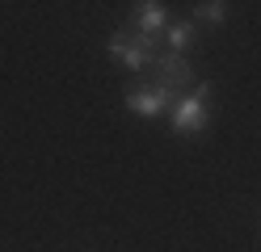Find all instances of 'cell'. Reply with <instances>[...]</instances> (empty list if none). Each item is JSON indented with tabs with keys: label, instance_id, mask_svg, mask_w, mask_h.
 I'll list each match as a JSON object with an SVG mask.
<instances>
[{
	"label": "cell",
	"instance_id": "obj_6",
	"mask_svg": "<svg viewBox=\"0 0 261 252\" xmlns=\"http://www.w3.org/2000/svg\"><path fill=\"white\" fill-rule=\"evenodd\" d=\"M198 21H206V25H223V17H227V5L223 0H206V5H198Z\"/></svg>",
	"mask_w": 261,
	"mask_h": 252
},
{
	"label": "cell",
	"instance_id": "obj_7",
	"mask_svg": "<svg viewBox=\"0 0 261 252\" xmlns=\"http://www.w3.org/2000/svg\"><path fill=\"white\" fill-rule=\"evenodd\" d=\"M186 46H190V25L186 21L169 25V55H186Z\"/></svg>",
	"mask_w": 261,
	"mask_h": 252
},
{
	"label": "cell",
	"instance_id": "obj_5",
	"mask_svg": "<svg viewBox=\"0 0 261 252\" xmlns=\"http://www.w3.org/2000/svg\"><path fill=\"white\" fill-rule=\"evenodd\" d=\"M165 25H169V9L160 5V0H148V5L135 9V34H139V38L156 42L160 34H165Z\"/></svg>",
	"mask_w": 261,
	"mask_h": 252
},
{
	"label": "cell",
	"instance_id": "obj_2",
	"mask_svg": "<svg viewBox=\"0 0 261 252\" xmlns=\"http://www.w3.org/2000/svg\"><path fill=\"white\" fill-rule=\"evenodd\" d=\"M152 46H156V42L139 38L135 30H114V34H110V42H106L110 59H114V63H122L126 72H143V67H152Z\"/></svg>",
	"mask_w": 261,
	"mask_h": 252
},
{
	"label": "cell",
	"instance_id": "obj_3",
	"mask_svg": "<svg viewBox=\"0 0 261 252\" xmlns=\"http://www.w3.org/2000/svg\"><path fill=\"white\" fill-rule=\"evenodd\" d=\"M152 67H156V89H165V93H173V97H186L190 93V84H194V67H190V59L186 55H156L152 59Z\"/></svg>",
	"mask_w": 261,
	"mask_h": 252
},
{
	"label": "cell",
	"instance_id": "obj_1",
	"mask_svg": "<svg viewBox=\"0 0 261 252\" xmlns=\"http://www.w3.org/2000/svg\"><path fill=\"white\" fill-rule=\"evenodd\" d=\"M206 97H211V84L202 80L198 89H190L177 105L169 109V122H173V134H198L206 130L211 122V109H206Z\"/></svg>",
	"mask_w": 261,
	"mask_h": 252
},
{
	"label": "cell",
	"instance_id": "obj_4",
	"mask_svg": "<svg viewBox=\"0 0 261 252\" xmlns=\"http://www.w3.org/2000/svg\"><path fill=\"white\" fill-rule=\"evenodd\" d=\"M181 97H173L165 89H148V93H126V109L130 114H139V118H156V114H165L173 109Z\"/></svg>",
	"mask_w": 261,
	"mask_h": 252
}]
</instances>
